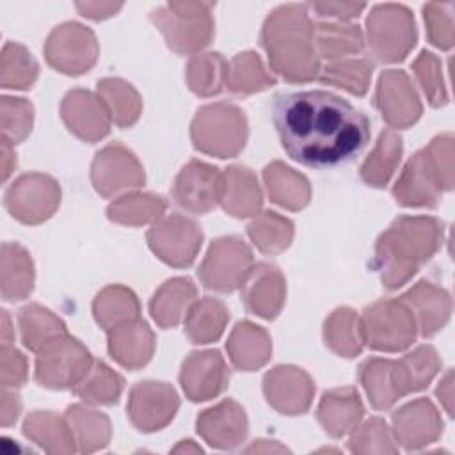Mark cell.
Here are the masks:
<instances>
[{"label": "cell", "mask_w": 455, "mask_h": 455, "mask_svg": "<svg viewBox=\"0 0 455 455\" xmlns=\"http://www.w3.org/2000/svg\"><path fill=\"white\" fill-rule=\"evenodd\" d=\"M348 450L354 453H396L395 437L380 418H370L352 430Z\"/></svg>", "instance_id": "f907efd6"}, {"label": "cell", "mask_w": 455, "mask_h": 455, "mask_svg": "<svg viewBox=\"0 0 455 455\" xmlns=\"http://www.w3.org/2000/svg\"><path fill=\"white\" fill-rule=\"evenodd\" d=\"M5 208L23 224H41L50 219L60 203L59 183L41 172L20 176L5 192Z\"/></svg>", "instance_id": "4fadbf2b"}, {"label": "cell", "mask_w": 455, "mask_h": 455, "mask_svg": "<svg viewBox=\"0 0 455 455\" xmlns=\"http://www.w3.org/2000/svg\"><path fill=\"white\" fill-rule=\"evenodd\" d=\"M453 7V2H430L423 7L428 41L441 50H450L455 41Z\"/></svg>", "instance_id": "f5cc1de1"}, {"label": "cell", "mask_w": 455, "mask_h": 455, "mask_svg": "<svg viewBox=\"0 0 455 455\" xmlns=\"http://www.w3.org/2000/svg\"><path fill=\"white\" fill-rule=\"evenodd\" d=\"M12 334H11V323L7 311H2V345H11Z\"/></svg>", "instance_id": "6125c7cd"}, {"label": "cell", "mask_w": 455, "mask_h": 455, "mask_svg": "<svg viewBox=\"0 0 455 455\" xmlns=\"http://www.w3.org/2000/svg\"><path fill=\"white\" fill-rule=\"evenodd\" d=\"M34 108L23 98H2V139L11 144L21 142L32 128Z\"/></svg>", "instance_id": "db71d44e"}, {"label": "cell", "mask_w": 455, "mask_h": 455, "mask_svg": "<svg viewBox=\"0 0 455 455\" xmlns=\"http://www.w3.org/2000/svg\"><path fill=\"white\" fill-rule=\"evenodd\" d=\"M402 156V137L387 128L379 135V140L370 156L361 165V178L371 187H384L398 167Z\"/></svg>", "instance_id": "7bdbcfd3"}, {"label": "cell", "mask_w": 455, "mask_h": 455, "mask_svg": "<svg viewBox=\"0 0 455 455\" xmlns=\"http://www.w3.org/2000/svg\"><path fill=\"white\" fill-rule=\"evenodd\" d=\"M27 359L11 345H2V387H20L27 380Z\"/></svg>", "instance_id": "11a10c76"}, {"label": "cell", "mask_w": 455, "mask_h": 455, "mask_svg": "<svg viewBox=\"0 0 455 455\" xmlns=\"http://www.w3.org/2000/svg\"><path fill=\"white\" fill-rule=\"evenodd\" d=\"M124 387L123 377L103 361H92L87 373L73 386V393L96 405H112L119 400Z\"/></svg>", "instance_id": "ee69618b"}, {"label": "cell", "mask_w": 455, "mask_h": 455, "mask_svg": "<svg viewBox=\"0 0 455 455\" xmlns=\"http://www.w3.org/2000/svg\"><path fill=\"white\" fill-rule=\"evenodd\" d=\"M123 4H114V2H84L76 4V9L82 16L91 18V20H105L112 14H116Z\"/></svg>", "instance_id": "6f0895ef"}, {"label": "cell", "mask_w": 455, "mask_h": 455, "mask_svg": "<svg viewBox=\"0 0 455 455\" xmlns=\"http://www.w3.org/2000/svg\"><path fill=\"white\" fill-rule=\"evenodd\" d=\"M359 380L368 395L370 403L379 411L389 409L398 398H402L395 373V361L391 359H366L359 366Z\"/></svg>", "instance_id": "e575fe53"}, {"label": "cell", "mask_w": 455, "mask_h": 455, "mask_svg": "<svg viewBox=\"0 0 455 455\" xmlns=\"http://www.w3.org/2000/svg\"><path fill=\"white\" fill-rule=\"evenodd\" d=\"M443 419L428 398L409 402L393 414V435L405 450H419L439 439Z\"/></svg>", "instance_id": "44dd1931"}, {"label": "cell", "mask_w": 455, "mask_h": 455, "mask_svg": "<svg viewBox=\"0 0 455 455\" xmlns=\"http://www.w3.org/2000/svg\"><path fill=\"white\" fill-rule=\"evenodd\" d=\"M92 313L100 327L108 332L130 320L140 318V304L130 288L110 284L96 295L92 302Z\"/></svg>", "instance_id": "d6a6232c"}, {"label": "cell", "mask_w": 455, "mask_h": 455, "mask_svg": "<svg viewBox=\"0 0 455 455\" xmlns=\"http://www.w3.org/2000/svg\"><path fill=\"white\" fill-rule=\"evenodd\" d=\"M240 290L247 311L265 320H272L279 315L286 297L284 277L281 270L270 263L252 265Z\"/></svg>", "instance_id": "7402d4cb"}, {"label": "cell", "mask_w": 455, "mask_h": 455, "mask_svg": "<svg viewBox=\"0 0 455 455\" xmlns=\"http://www.w3.org/2000/svg\"><path fill=\"white\" fill-rule=\"evenodd\" d=\"M439 368V355L430 345H419L402 359L395 361V373L402 396L425 389Z\"/></svg>", "instance_id": "74e56055"}, {"label": "cell", "mask_w": 455, "mask_h": 455, "mask_svg": "<svg viewBox=\"0 0 455 455\" xmlns=\"http://www.w3.org/2000/svg\"><path fill=\"white\" fill-rule=\"evenodd\" d=\"M375 107L391 128H409L423 112L419 96L402 69H387L379 76Z\"/></svg>", "instance_id": "2e32d148"}, {"label": "cell", "mask_w": 455, "mask_h": 455, "mask_svg": "<svg viewBox=\"0 0 455 455\" xmlns=\"http://www.w3.org/2000/svg\"><path fill=\"white\" fill-rule=\"evenodd\" d=\"M229 382V370L219 350L192 352L181 364L180 384L192 402L219 396Z\"/></svg>", "instance_id": "ac0fdd59"}, {"label": "cell", "mask_w": 455, "mask_h": 455, "mask_svg": "<svg viewBox=\"0 0 455 455\" xmlns=\"http://www.w3.org/2000/svg\"><path fill=\"white\" fill-rule=\"evenodd\" d=\"M261 44L272 69L284 80L302 84L318 76L320 57L307 5L286 4L274 9L263 23Z\"/></svg>", "instance_id": "7a4b0ae2"}, {"label": "cell", "mask_w": 455, "mask_h": 455, "mask_svg": "<svg viewBox=\"0 0 455 455\" xmlns=\"http://www.w3.org/2000/svg\"><path fill=\"white\" fill-rule=\"evenodd\" d=\"M315 46L318 57L331 62L359 53L364 46V37L357 25L318 23L315 25Z\"/></svg>", "instance_id": "f35d334b"}, {"label": "cell", "mask_w": 455, "mask_h": 455, "mask_svg": "<svg viewBox=\"0 0 455 455\" xmlns=\"http://www.w3.org/2000/svg\"><path fill=\"white\" fill-rule=\"evenodd\" d=\"M252 265V251L242 238L222 236L210 245L197 274L204 288L229 293L240 288Z\"/></svg>", "instance_id": "9c48e42d"}, {"label": "cell", "mask_w": 455, "mask_h": 455, "mask_svg": "<svg viewBox=\"0 0 455 455\" xmlns=\"http://www.w3.org/2000/svg\"><path fill=\"white\" fill-rule=\"evenodd\" d=\"M272 119L288 156L306 167L327 169L345 164L370 140L368 117L327 91L277 94Z\"/></svg>", "instance_id": "6da1fadb"}, {"label": "cell", "mask_w": 455, "mask_h": 455, "mask_svg": "<svg viewBox=\"0 0 455 455\" xmlns=\"http://www.w3.org/2000/svg\"><path fill=\"white\" fill-rule=\"evenodd\" d=\"M400 300L407 304L416 320L418 332L425 338L439 332L451 316L450 293L430 281L416 283Z\"/></svg>", "instance_id": "cb8c5ba5"}, {"label": "cell", "mask_w": 455, "mask_h": 455, "mask_svg": "<svg viewBox=\"0 0 455 455\" xmlns=\"http://www.w3.org/2000/svg\"><path fill=\"white\" fill-rule=\"evenodd\" d=\"M220 204L233 217L256 215L263 204V192L254 172L243 165H231L224 172Z\"/></svg>", "instance_id": "f1b7e54d"}, {"label": "cell", "mask_w": 455, "mask_h": 455, "mask_svg": "<svg viewBox=\"0 0 455 455\" xmlns=\"http://www.w3.org/2000/svg\"><path fill=\"white\" fill-rule=\"evenodd\" d=\"M226 71L228 62L220 53H197L187 64V84L197 96H213L226 87Z\"/></svg>", "instance_id": "bcb514c9"}, {"label": "cell", "mask_w": 455, "mask_h": 455, "mask_svg": "<svg viewBox=\"0 0 455 455\" xmlns=\"http://www.w3.org/2000/svg\"><path fill=\"white\" fill-rule=\"evenodd\" d=\"M268 403L283 414H304L315 395L311 377L297 366H275L263 379Z\"/></svg>", "instance_id": "d6986e66"}, {"label": "cell", "mask_w": 455, "mask_h": 455, "mask_svg": "<svg viewBox=\"0 0 455 455\" xmlns=\"http://www.w3.org/2000/svg\"><path fill=\"white\" fill-rule=\"evenodd\" d=\"M412 71L432 107H443L448 103V92L443 78V66L434 53L427 50L421 52L412 62Z\"/></svg>", "instance_id": "816d5d0a"}, {"label": "cell", "mask_w": 455, "mask_h": 455, "mask_svg": "<svg viewBox=\"0 0 455 455\" xmlns=\"http://www.w3.org/2000/svg\"><path fill=\"white\" fill-rule=\"evenodd\" d=\"M418 39L412 12L400 4H379L366 20V44L377 62H400Z\"/></svg>", "instance_id": "52a82bcc"}, {"label": "cell", "mask_w": 455, "mask_h": 455, "mask_svg": "<svg viewBox=\"0 0 455 455\" xmlns=\"http://www.w3.org/2000/svg\"><path fill=\"white\" fill-rule=\"evenodd\" d=\"M212 2H169L151 12L167 46L178 53H196L213 39Z\"/></svg>", "instance_id": "8992f818"}, {"label": "cell", "mask_w": 455, "mask_h": 455, "mask_svg": "<svg viewBox=\"0 0 455 455\" xmlns=\"http://www.w3.org/2000/svg\"><path fill=\"white\" fill-rule=\"evenodd\" d=\"M60 116L68 130L85 142L101 140L110 132L112 121L103 101L84 89H73L64 96Z\"/></svg>", "instance_id": "ffe728a7"}, {"label": "cell", "mask_w": 455, "mask_h": 455, "mask_svg": "<svg viewBox=\"0 0 455 455\" xmlns=\"http://www.w3.org/2000/svg\"><path fill=\"white\" fill-rule=\"evenodd\" d=\"M196 284L188 277H172L165 281L151 297L149 313L162 329L176 327L197 300Z\"/></svg>", "instance_id": "83f0119b"}, {"label": "cell", "mask_w": 455, "mask_h": 455, "mask_svg": "<svg viewBox=\"0 0 455 455\" xmlns=\"http://www.w3.org/2000/svg\"><path fill=\"white\" fill-rule=\"evenodd\" d=\"M229 320V311L219 299L204 297L196 300L185 316V334L196 345L217 341Z\"/></svg>", "instance_id": "1f68e13d"}, {"label": "cell", "mask_w": 455, "mask_h": 455, "mask_svg": "<svg viewBox=\"0 0 455 455\" xmlns=\"http://www.w3.org/2000/svg\"><path fill=\"white\" fill-rule=\"evenodd\" d=\"M453 188V135L443 133L405 164L393 187L402 206L435 208L443 192Z\"/></svg>", "instance_id": "277c9868"}, {"label": "cell", "mask_w": 455, "mask_h": 455, "mask_svg": "<svg viewBox=\"0 0 455 455\" xmlns=\"http://www.w3.org/2000/svg\"><path fill=\"white\" fill-rule=\"evenodd\" d=\"M14 165H16V158H14V151L11 149V142L7 139H2V176H4V180L9 178Z\"/></svg>", "instance_id": "94428289"}, {"label": "cell", "mask_w": 455, "mask_h": 455, "mask_svg": "<svg viewBox=\"0 0 455 455\" xmlns=\"http://www.w3.org/2000/svg\"><path fill=\"white\" fill-rule=\"evenodd\" d=\"M194 148L201 153L233 158L247 142L245 114L233 103H212L201 107L190 126Z\"/></svg>", "instance_id": "5b68a950"}, {"label": "cell", "mask_w": 455, "mask_h": 455, "mask_svg": "<svg viewBox=\"0 0 455 455\" xmlns=\"http://www.w3.org/2000/svg\"><path fill=\"white\" fill-rule=\"evenodd\" d=\"M325 345L341 357H355L363 347L364 338L361 320L350 307L334 309L323 323Z\"/></svg>", "instance_id": "60d3db41"}, {"label": "cell", "mask_w": 455, "mask_h": 455, "mask_svg": "<svg viewBox=\"0 0 455 455\" xmlns=\"http://www.w3.org/2000/svg\"><path fill=\"white\" fill-rule=\"evenodd\" d=\"M180 398L165 382L144 380L132 387L128 396V418L135 428L155 432L164 428L178 412Z\"/></svg>", "instance_id": "e0dca14e"}, {"label": "cell", "mask_w": 455, "mask_h": 455, "mask_svg": "<svg viewBox=\"0 0 455 455\" xmlns=\"http://www.w3.org/2000/svg\"><path fill=\"white\" fill-rule=\"evenodd\" d=\"M23 434L50 453H71L76 450L66 418L50 411H36L28 414L23 423Z\"/></svg>", "instance_id": "836d02e7"}, {"label": "cell", "mask_w": 455, "mask_h": 455, "mask_svg": "<svg viewBox=\"0 0 455 455\" xmlns=\"http://www.w3.org/2000/svg\"><path fill=\"white\" fill-rule=\"evenodd\" d=\"M91 180L100 196L114 197L139 188L146 178L137 156L121 142H112L96 153Z\"/></svg>", "instance_id": "5bb4252c"}, {"label": "cell", "mask_w": 455, "mask_h": 455, "mask_svg": "<svg viewBox=\"0 0 455 455\" xmlns=\"http://www.w3.org/2000/svg\"><path fill=\"white\" fill-rule=\"evenodd\" d=\"M435 395L441 402V405L446 409V412L451 416L453 414V371L448 370L446 375L441 379Z\"/></svg>", "instance_id": "91938a15"}, {"label": "cell", "mask_w": 455, "mask_h": 455, "mask_svg": "<svg viewBox=\"0 0 455 455\" xmlns=\"http://www.w3.org/2000/svg\"><path fill=\"white\" fill-rule=\"evenodd\" d=\"M0 284L2 297L9 302L27 299L34 288V263L30 254L18 243L5 242L2 245Z\"/></svg>", "instance_id": "4dcf8cb0"}, {"label": "cell", "mask_w": 455, "mask_h": 455, "mask_svg": "<svg viewBox=\"0 0 455 455\" xmlns=\"http://www.w3.org/2000/svg\"><path fill=\"white\" fill-rule=\"evenodd\" d=\"M373 66L364 59H339L331 60L320 68L318 80L327 85H334L350 94H366L371 80Z\"/></svg>", "instance_id": "7dc6e473"}, {"label": "cell", "mask_w": 455, "mask_h": 455, "mask_svg": "<svg viewBox=\"0 0 455 455\" xmlns=\"http://www.w3.org/2000/svg\"><path fill=\"white\" fill-rule=\"evenodd\" d=\"M172 451H201V448H199V446H196V444H192V443H190V439H187V443L178 444Z\"/></svg>", "instance_id": "be15d7a7"}, {"label": "cell", "mask_w": 455, "mask_h": 455, "mask_svg": "<svg viewBox=\"0 0 455 455\" xmlns=\"http://www.w3.org/2000/svg\"><path fill=\"white\" fill-rule=\"evenodd\" d=\"M263 181L267 185L268 197L286 210H302L311 199L309 181L283 162H272L267 165L263 169Z\"/></svg>", "instance_id": "f546056e"}, {"label": "cell", "mask_w": 455, "mask_h": 455, "mask_svg": "<svg viewBox=\"0 0 455 455\" xmlns=\"http://www.w3.org/2000/svg\"><path fill=\"white\" fill-rule=\"evenodd\" d=\"M364 414L363 402L355 387H338L323 393L316 416L331 437L350 434Z\"/></svg>", "instance_id": "484cf974"}, {"label": "cell", "mask_w": 455, "mask_h": 455, "mask_svg": "<svg viewBox=\"0 0 455 455\" xmlns=\"http://www.w3.org/2000/svg\"><path fill=\"white\" fill-rule=\"evenodd\" d=\"M146 238L151 251L164 263L176 268L190 267L203 243L199 226L180 213L162 215L153 222Z\"/></svg>", "instance_id": "7c38bea8"}, {"label": "cell", "mask_w": 455, "mask_h": 455, "mask_svg": "<svg viewBox=\"0 0 455 455\" xmlns=\"http://www.w3.org/2000/svg\"><path fill=\"white\" fill-rule=\"evenodd\" d=\"M444 226L435 217H398L375 243V267L387 290L403 286L441 249Z\"/></svg>", "instance_id": "3957f363"}, {"label": "cell", "mask_w": 455, "mask_h": 455, "mask_svg": "<svg viewBox=\"0 0 455 455\" xmlns=\"http://www.w3.org/2000/svg\"><path fill=\"white\" fill-rule=\"evenodd\" d=\"M98 41L87 27L68 21L52 30L44 44L46 62L64 75L87 73L98 60Z\"/></svg>", "instance_id": "8fae6325"}, {"label": "cell", "mask_w": 455, "mask_h": 455, "mask_svg": "<svg viewBox=\"0 0 455 455\" xmlns=\"http://www.w3.org/2000/svg\"><path fill=\"white\" fill-rule=\"evenodd\" d=\"M18 323L21 331V341L32 352H39L52 341L68 334L66 323L50 309L39 304H28L21 307L18 311Z\"/></svg>", "instance_id": "d590c367"}, {"label": "cell", "mask_w": 455, "mask_h": 455, "mask_svg": "<svg viewBox=\"0 0 455 455\" xmlns=\"http://www.w3.org/2000/svg\"><path fill=\"white\" fill-rule=\"evenodd\" d=\"M228 355L235 368L252 371L267 364L272 354V341L265 329L251 322H240L233 327L228 343Z\"/></svg>", "instance_id": "4316f807"}, {"label": "cell", "mask_w": 455, "mask_h": 455, "mask_svg": "<svg viewBox=\"0 0 455 455\" xmlns=\"http://www.w3.org/2000/svg\"><path fill=\"white\" fill-rule=\"evenodd\" d=\"M37 62L30 52L18 43H5L0 62L2 87L5 89H30L37 80Z\"/></svg>", "instance_id": "681fc988"}, {"label": "cell", "mask_w": 455, "mask_h": 455, "mask_svg": "<svg viewBox=\"0 0 455 455\" xmlns=\"http://www.w3.org/2000/svg\"><path fill=\"white\" fill-rule=\"evenodd\" d=\"M21 411V402L20 396L7 387L2 389V425L9 427L12 421H16L18 414Z\"/></svg>", "instance_id": "680465c9"}, {"label": "cell", "mask_w": 455, "mask_h": 455, "mask_svg": "<svg viewBox=\"0 0 455 455\" xmlns=\"http://www.w3.org/2000/svg\"><path fill=\"white\" fill-rule=\"evenodd\" d=\"M96 91L114 124L128 128L137 123L142 110V100L128 82L121 78H103L98 82Z\"/></svg>", "instance_id": "ab89813d"}, {"label": "cell", "mask_w": 455, "mask_h": 455, "mask_svg": "<svg viewBox=\"0 0 455 455\" xmlns=\"http://www.w3.org/2000/svg\"><path fill=\"white\" fill-rule=\"evenodd\" d=\"M361 331L364 343L380 352H400L418 336L416 320L400 299H382L363 311Z\"/></svg>", "instance_id": "ba28073f"}, {"label": "cell", "mask_w": 455, "mask_h": 455, "mask_svg": "<svg viewBox=\"0 0 455 455\" xmlns=\"http://www.w3.org/2000/svg\"><path fill=\"white\" fill-rule=\"evenodd\" d=\"M197 434L213 448L233 450L247 435V416L235 400H222L197 416Z\"/></svg>", "instance_id": "603a6c76"}, {"label": "cell", "mask_w": 455, "mask_h": 455, "mask_svg": "<svg viewBox=\"0 0 455 455\" xmlns=\"http://www.w3.org/2000/svg\"><path fill=\"white\" fill-rule=\"evenodd\" d=\"M108 334L110 355L128 370H139L149 363L155 352V334L149 325L140 320H130Z\"/></svg>", "instance_id": "d4e9b609"}, {"label": "cell", "mask_w": 455, "mask_h": 455, "mask_svg": "<svg viewBox=\"0 0 455 455\" xmlns=\"http://www.w3.org/2000/svg\"><path fill=\"white\" fill-rule=\"evenodd\" d=\"M247 233L263 254H279L293 240V222L275 212H263L247 226Z\"/></svg>", "instance_id": "c3c4849f"}, {"label": "cell", "mask_w": 455, "mask_h": 455, "mask_svg": "<svg viewBox=\"0 0 455 455\" xmlns=\"http://www.w3.org/2000/svg\"><path fill=\"white\" fill-rule=\"evenodd\" d=\"M167 208V201L156 194L132 192L117 197L107 208V217L123 226H142L156 222Z\"/></svg>", "instance_id": "b9f144b4"}, {"label": "cell", "mask_w": 455, "mask_h": 455, "mask_svg": "<svg viewBox=\"0 0 455 455\" xmlns=\"http://www.w3.org/2000/svg\"><path fill=\"white\" fill-rule=\"evenodd\" d=\"M91 364V352L76 338L66 334L37 352L36 382L50 389H73Z\"/></svg>", "instance_id": "30bf717a"}, {"label": "cell", "mask_w": 455, "mask_h": 455, "mask_svg": "<svg viewBox=\"0 0 455 455\" xmlns=\"http://www.w3.org/2000/svg\"><path fill=\"white\" fill-rule=\"evenodd\" d=\"M275 85V78L265 69L254 52L235 55L228 62L226 87L235 94H252Z\"/></svg>", "instance_id": "f6af8a7d"}, {"label": "cell", "mask_w": 455, "mask_h": 455, "mask_svg": "<svg viewBox=\"0 0 455 455\" xmlns=\"http://www.w3.org/2000/svg\"><path fill=\"white\" fill-rule=\"evenodd\" d=\"M224 190V174L199 160H190L176 176L172 187V199L174 203L194 213H208L217 204H220Z\"/></svg>", "instance_id": "9a60e30c"}, {"label": "cell", "mask_w": 455, "mask_h": 455, "mask_svg": "<svg viewBox=\"0 0 455 455\" xmlns=\"http://www.w3.org/2000/svg\"><path fill=\"white\" fill-rule=\"evenodd\" d=\"M71 434L76 443V450L89 453L105 448L110 441V421L108 418L87 405H71L64 414Z\"/></svg>", "instance_id": "8d00e7d4"}, {"label": "cell", "mask_w": 455, "mask_h": 455, "mask_svg": "<svg viewBox=\"0 0 455 455\" xmlns=\"http://www.w3.org/2000/svg\"><path fill=\"white\" fill-rule=\"evenodd\" d=\"M364 4H347V2H325V4H309L307 9L315 11L320 18H334L339 23L357 18L364 11Z\"/></svg>", "instance_id": "9f6ffc18"}]
</instances>
